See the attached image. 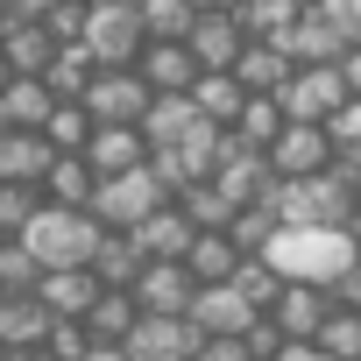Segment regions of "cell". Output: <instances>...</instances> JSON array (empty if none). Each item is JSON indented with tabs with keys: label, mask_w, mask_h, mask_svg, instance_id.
Returning <instances> with one entry per match:
<instances>
[{
	"label": "cell",
	"mask_w": 361,
	"mask_h": 361,
	"mask_svg": "<svg viewBox=\"0 0 361 361\" xmlns=\"http://www.w3.org/2000/svg\"><path fill=\"white\" fill-rule=\"evenodd\" d=\"M199 128H206V114H199L185 92H156L149 114H142V142H149V149H177V142L199 135Z\"/></svg>",
	"instance_id": "16"
},
{
	"label": "cell",
	"mask_w": 361,
	"mask_h": 361,
	"mask_svg": "<svg viewBox=\"0 0 361 361\" xmlns=\"http://www.w3.org/2000/svg\"><path fill=\"white\" fill-rule=\"evenodd\" d=\"M92 347V333L78 326V319H50V333H43V361H78Z\"/></svg>",
	"instance_id": "43"
},
{
	"label": "cell",
	"mask_w": 361,
	"mask_h": 361,
	"mask_svg": "<svg viewBox=\"0 0 361 361\" xmlns=\"http://www.w3.org/2000/svg\"><path fill=\"white\" fill-rule=\"evenodd\" d=\"M149 85H142V71L128 64V71H92V85L78 92V106L92 114V128H142V114H149Z\"/></svg>",
	"instance_id": "7"
},
{
	"label": "cell",
	"mask_w": 361,
	"mask_h": 361,
	"mask_svg": "<svg viewBox=\"0 0 361 361\" xmlns=\"http://www.w3.org/2000/svg\"><path fill=\"white\" fill-rule=\"evenodd\" d=\"M227 283H234V290L248 298V312H269V305H276V290H283V276H276V269H269L262 255H241Z\"/></svg>",
	"instance_id": "37"
},
{
	"label": "cell",
	"mask_w": 361,
	"mask_h": 361,
	"mask_svg": "<svg viewBox=\"0 0 361 361\" xmlns=\"http://www.w3.org/2000/svg\"><path fill=\"white\" fill-rule=\"evenodd\" d=\"M50 142L36 128H0V185H43V170H50Z\"/></svg>",
	"instance_id": "18"
},
{
	"label": "cell",
	"mask_w": 361,
	"mask_h": 361,
	"mask_svg": "<svg viewBox=\"0 0 361 361\" xmlns=\"http://www.w3.org/2000/svg\"><path fill=\"white\" fill-rule=\"evenodd\" d=\"M43 142H50L57 156H78V149L92 142V114H85L78 99H57V106H50V121H43Z\"/></svg>",
	"instance_id": "33"
},
{
	"label": "cell",
	"mask_w": 361,
	"mask_h": 361,
	"mask_svg": "<svg viewBox=\"0 0 361 361\" xmlns=\"http://www.w3.org/2000/svg\"><path fill=\"white\" fill-rule=\"evenodd\" d=\"M36 283H43V262L22 241H0V298H29Z\"/></svg>",
	"instance_id": "39"
},
{
	"label": "cell",
	"mask_w": 361,
	"mask_h": 361,
	"mask_svg": "<svg viewBox=\"0 0 361 361\" xmlns=\"http://www.w3.org/2000/svg\"><path fill=\"white\" fill-rule=\"evenodd\" d=\"M206 185H213L227 206H262V199H269V185H276V170H269V156H262V149L227 142V156L213 163V177H206Z\"/></svg>",
	"instance_id": "8"
},
{
	"label": "cell",
	"mask_w": 361,
	"mask_h": 361,
	"mask_svg": "<svg viewBox=\"0 0 361 361\" xmlns=\"http://www.w3.org/2000/svg\"><path fill=\"white\" fill-rule=\"evenodd\" d=\"M85 269L99 276V290H128V283L142 276V248H135L128 234H99V248H92Z\"/></svg>",
	"instance_id": "28"
},
{
	"label": "cell",
	"mask_w": 361,
	"mask_h": 361,
	"mask_svg": "<svg viewBox=\"0 0 361 361\" xmlns=\"http://www.w3.org/2000/svg\"><path fill=\"white\" fill-rule=\"evenodd\" d=\"M234 262H241V248L227 234H192V248H185V276L192 283H227Z\"/></svg>",
	"instance_id": "29"
},
{
	"label": "cell",
	"mask_w": 361,
	"mask_h": 361,
	"mask_svg": "<svg viewBox=\"0 0 361 361\" xmlns=\"http://www.w3.org/2000/svg\"><path fill=\"white\" fill-rule=\"evenodd\" d=\"M312 15L340 36V50H361V0H319Z\"/></svg>",
	"instance_id": "42"
},
{
	"label": "cell",
	"mask_w": 361,
	"mask_h": 361,
	"mask_svg": "<svg viewBox=\"0 0 361 361\" xmlns=\"http://www.w3.org/2000/svg\"><path fill=\"white\" fill-rule=\"evenodd\" d=\"M135 319H142V312H135V298H128V290H99V298H92V312H85L78 326H85L92 340H128V326H135Z\"/></svg>",
	"instance_id": "34"
},
{
	"label": "cell",
	"mask_w": 361,
	"mask_h": 361,
	"mask_svg": "<svg viewBox=\"0 0 361 361\" xmlns=\"http://www.w3.org/2000/svg\"><path fill=\"white\" fill-rule=\"evenodd\" d=\"M50 57H57V36H50L43 22H15V15H8V29H0V64H8L15 78H43Z\"/></svg>",
	"instance_id": "14"
},
{
	"label": "cell",
	"mask_w": 361,
	"mask_h": 361,
	"mask_svg": "<svg viewBox=\"0 0 361 361\" xmlns=\"http://www.w3.org/2000/svg\"><path fill=\"white\" fill-rule=\"evenodd\" d=\"M135 15H142V36H149V43H185L192 22H199V15H192V0H142Z\"/></svg>",
	"instance_id": "31"
},
{
	"label": "cell",
	"mask_w": 361,
	"mask_h": 361,
	"mask_svg": "<svg viewBox=\"0 0 361 361\" xmlns=\"http://www.w3.org/2000/svg\"><path fill=\"white\" fill-rule=\"evenodd\" d=\"M290 71H298V64H290L276 43H241V57H234V85H241V92H283Z\"/></svg>",
	"instance_id": "24"
},
{
	"label": "cell",
	"mask_w": 361,
	"mask_h": 361,
	"mask_svg": "<svg viewBox=\"0 0 361 361\" xmlns=\"http://www.w3.org/2000/svg\"><path fill=\"white\" fill-rule=\"evenodd\" d=\"M142 15L135 8H106V0H85V29H78V50L99 64V71H128L142 57Z\"/></svg>",
	"instance_id": "5"
},
{
	"label": "cell",
	"mask_w": 361,
	"mask_h": 361,
	"mask_svg": "<svg viewBox=\"0 0 361 361\" xmlns=\"http://www.w3.org/2000/svg\"><path fill=\"white\" fill-rule=\"evenodd\" d=\"M262 156H269V170H276V177H319L340 149H333V135H326V128H312V121H283V135H276Z\"/></svg>",
	"instance_id": "9"
},
{
	"label": "cell",
	"mask_w": 361,
	"mask_h": 361,
	"mask_svg": "<svg viewBox=\"0 0 361 361\" xmlns=\"http://www.w3.org/2000/svg\"><path fill=\"white\" fill-rule=\"evenodd\" d=\"M319 354L326 361H361V312H333L319 326Z\"/></svg>",
	"instance_id": "40"
},
{
	"label": "cell",
	"mask_w": 361,
	"mask_h": 361,
	"mask_svg": "<svg viewBox=\"0 0 361 361\" xmlns=\"http://www.w3.org/2000/svg\"><path fill=\"white\" fill-rule=\"evenodd\" d=\"M290 8H298V15H305V8H319V0H290Z\"/></svg>",
	"instance_id": "54"
},
{
	"label": "cell",
	"mask_w": 361,
	"mask_h": 361,
	"mask_svg": "<svg viewBox=\"0 0 361 361\" xmlns=\"http://www.w3.org/2000/svg\"><path fill=\"white\" fill-rule=\"evenodd\" d=\"M106 8H142V0H106Z\"/></svg>",
	"instance_id": "53"
},
{
	"label": "cell",
	"mask_w": 361,
	"mask_h": 361,
	"mask_svg": "<svg viewBox=\"0 0 361 361\" xmlns=\"http://www.w3.org/2000/svg\"><path fill=\"white\" fill-rule=\"evenodd\" d=\"M347 163H354V177H361V149H347Z\"/></svg>",
	"instance_id": "52"
},
{
	"label": "cell",
	"mask_w": 361,
	"mask_h": 361,
	"mask_svg": "<svg viewBox=\"0 0 361 361\" xmlns=\"http://www.w3.org/2000/svg\"><path fill=\"white\" fill-rule=\"evenodd\" d=\"M241 22L234 15H199L192 22V36H185V50H192V64L199 71H234V57H241Z\"/></svg>",
	"instance_id": "15"
},
{
	"label": "cell",
	"mask_w": 361,
	"mask_h": 361,
	"mask_svg": "<svg viewBox=\"0 0 361 361\" xmlns=\"http://www.w3.org/2000/svg\"><path fill=\"white\" fill-rule=\"evenodd\" d=\"M185 99H192V106H199L213 128H234V114H241V99H248V92L234 85V71H199Z\"/></svg>",
	"instance_id": "26"
},
{
	"label": "cell",
	"mask_w": 361,
	"mask_h": 361,
	"mask_svg": "<svg viewBox=\"0 0 361 361\" xmlns=\"http://www.w3.org/2000/svg\"><path fill=\"white\" fill-rule=\"evenodd\" d=\"M156 206H170V192H163V177L149 170V163H135V170H121V177H99V192H92V220H99V234H135Z\"/></svg>",
	"instance_id": "4"
},
{
	"label": "cell",
	"mask_w": 361,
	"mask_h": 361,
	"mask_svg": "<svg viewBox=\"0 0 361 361\" xmlns=\"http://www.w3.org/2000/svg\"><path fill=\"white\" fill-rule=\"evenodd\" d=\"M326 135H333V149L347 156V149H361V99H347L333 121H326Z\"/></svg>",
	"instance_id": "45"
},
{
	"label": "cell",
	"mask_w": 361,
	"mask_h": 361,
	"mask_svg": "<svg viewBox=\"0 0 361 361\" xmlns=\"http://www.w3.org/2000/svg\"><path fill=\"white\" fill-rule=\"evenodd\" d=\"M15 241H22L43 269H85L92 248H99V220H92V213H71V206H43Z\"/></svg>",
	"instance_id": "3"
},
{
	"label": "cell",
	"mask_w": 361,
	"mask_h": 361,
	"mask_svg": "<svg viewBox=\"0 0 361 361\" xmlns=\"http://www.w3.org/2000/svg\"><path fill=\"white\" fill-rule=\"evenodd\" d=\"M241 0H192V15H234Z\"/></svg>",
	"instance_id": "50"
},
{
	"label": "cell",
	"mask_w": 361,
	"mask_h": 361,
	"mask_svg": "<svg viewBox=\"0 0 361 361\" xmlns=\"http://www.w3.org/2000/svg\"><path fill=\"white\" fill-rule=\"evenodd\" d=\"M78 361H128V354H121V340H92Z\"/></svg>",
	"instance_id": "49"
},
{
	"label": "cell",
	"mask_w": 361,
	"mask_h": 361,
	"mask_svg": "<svg viewBox=\"0 0 361 361\" xmlns=\"http://www.w3.org/2000/svg\"><path fill=\"white\" fill-rule=\"evenodd\" d=\"M227 241H234L241 255H262V248L276 241V213H269V206H234V220H227Z\"/></svg>",
	"instance_id": "38"
},
{
	"label": "cell",
	"mask_w": 361,
	"mask_h": 361,
	"mask_svg": "<svg viewBox=\"0 0 361 361\" xmlns=\"http://www.w3.org/2000/svg\"><path fill=\"white\" fill-rule=\"evenodd\" d=\"M192 361H248V347H241V340H199Z\"/></svg>",
	"instance_id": "46"
},
{
	"label": "cell",
	"mask_w": 361,
	"mask_h": 361,
	"mask_svg": "<svg viewBox=\"0 0 361 361\" xmlns=\"http://www.w3.org/2000/svg\"><path fill=\"white\" fill-rule=\"evenodd\" d=\"M0 8H8V0H0Z\"/></svg>",
	"instance_id": "56"
},
{
	"label": "cell",
	"mask_w": 361,
	"mask_h": 361,
	"mask_svg": "<svg viewBox=\"0 0 361 361\" xmlns=\"http://www.w3.org/2000/svg\"><path fill=\"white\" fill-rule=\"evenodd\" d=\"M192 290H199V283L185 276V262H142V276L128 283L135 312H149V319H185Z\"/></svg>",
	"instance_id": "12"
},
{
	"label": "cell",
	"mask_w": 361,
	"mask_h": 361,
	"mask_svg": "<svg viewBox=\"0 0 361 361\" xmlns=\"http://www.w3.org/2000/svg\"><path fill=\"white\" fill-rule=\"evenodd\" d=\"M92 57L78 50V43H57V57H50V71H43V85H50V99H78L85 85H92Z\"/></svg>",
	"instance_id": "32"
},
{
	"label": "cell",
	"mask_w": 361,
	"mask_h": 361,
	"mask_svg": "<svg viewBox=\"0 0 361 361\" xmlns=\"http://www.w3.org/2000/svg\"><path fill=\"white\" fill-rule=\"evenodd\" d=\"M326 298H333V312H361V255H354V262L326 283Z\"/></svg>",
	"instance_id": "44"
},
{
	"label": "cell",
	"mask_w": 361,
	"mask_h": 361,
	"mask_svg": "<svg viewBox=\"0 0 361 361\" xmlns=\"http://www.w3.org/2000/svg\"><path fill=\"white\" fill-rule=\"evenodd\" d=\"M192 234H199V227H192L185 213H177V206H156V213H149V220H142V227H135L128 241L142 248V262H185Z\"/></svg>",
	"instance_id": "17"
},
{
	"label": "cell",
	"mask_w": 361,
	"mask_h": 361,
	"mask_svg": "<svg viewBox=\"0 0 361 361\" xmlns=\"http://www.w3.org/2000/svg\"><path fill=\"white\" fill-rule=\"evenodd\" d=\"M354 199H361V177L347 156H333L319 177H276L262 206L276 213V227H340L354 213Z\"/></svg>",
	"instance_id": "1"
},
{
	"label": "cell",
	"mask_w": 361,
	"mask_h": 361,
	"mask_svg": "<svg viewBox=\"0 0 361 361\" xmlns=\"http://www.w3.org/2000/svg\"><path fill=\"white\" fill-rule=\"evenodd\" d=\"M241 149H269L276 135H283V106H276V92H248L241 99V114H234V128H227Z\"/></svg>",
	"instance_id": "27"
},
{
	"label": "cell",
	"mask_w": 361,
	"mask_h": 361,
	"mask_svg": "<svg viewBox=\"0 0 361 361\" xmlns=\"http://www.w3.org/2000/svg\"><path fill=\"white\" fill-rule=\"evenodd\" d=\"M269 319H276V333H283V340H319V326L333 319V298H326V290H312V283H283V290H276V305H269Z\"/></svg>",
	"instance_id": "13"
},
{
	"label": "cell",
	"mask_w": 361,
	"mask_h": 361,
	"mask_svg": "<svg viewBox=\"0 0 361 361\" xmlns=\"http://www.w3.org/2000/svg\"><path fill=\"white\" fill-rule=\"evenodd\" d=\"M0 361H43V347H0Z\"/></svg>",
	"instance_id": "51"
},
{
	"label": "cell",
	"mask_w": 361,
	"mask_h": 361,
	"mask_svg": "<svg viewBox=\"0 0 361 361\" xmlns=\"http://www.w3.org/2000/svg\"><path fill=\"white\" fill-rule=\"evenodd\" d=\"M78 156L92 163V177H121V170L149 163V142H142V128H92V142Z\"/></svg>",
	"instance_id": "20"
},
{
	"label": "cell",
	"mask_w": 361,
	"mask_h": 361,
	"mask_svg": "<svg viewBox=\"0 0 361 361\" xmlns=\"http://www.w3.org/2000/svg\"><path fill=\"white\" fill-rule=\"evenodd\" d=\"M170 206L185 213V220H192L199 234H227V220H234V206H227V199H220L213 185H185V192H177Z\"/></svg>",
	"instance_id": "36"
},
{
	"label": "cell",
	"mask_w": 361,
	"mask_h": 361,
	"mask_svg": "<svg viewBox=\"0 0 361 361\" xmlns=\"http://www.w3.org/2000/svg\"><path fill=\"white\" fill-rule=\"evenodd\" d=\"M276 50H283L290 64H340V36H333V29H326L312 8H305V15H298V22L276 36Z\"/></svg>",
	"instance_id": "23"
},
{
	"label": "cell",
	"mask_w": 361,
	"mask_h": 361,
	"mask_svg": "<svg viewBox=\"0 0 361 361\" xmlns=\"http://www.w3.org/2000/svg\"><path fill=\"white\" fill-rule=\"evenodd\" d=\"M50 85L43 78H8L0 85V128H36L43 135V121H50Z\"/></svg>",
	"instance_id": "25"
},
{
	"label": "cell",
	"mask_w": 361,
	"mask_h": 361,
	"mask_svg": "<svg viewBox=\"0 0 361 361\" xmlns=\"http://www.w3.org/2000/svg\"><path fill=\"white\" fill-rule=\"evenodd\" d=\"M92 298H99V276L92 269H43V283H36V305L50 319H85Z\"/></svg>",
	"instance_id": "19"
},
{
	"label": "cell",
	"mask_w": 361,
	"mask_h": 361,
	"mask_svg": "<svg viewBox=\"0 0 361 361\" xmlns=\"http://www.w3.org/2000/svg\"><path fill=\"white\" fill-rule=\"evenodd\" d=\"M347 99H354V92H347L340 64H298V71L283 78V92H276L283 121H312V128H326V121H333Z\"/></svg>",
	"instance_id": "6"
},
{
	"label": "cell",
	"mask_w": 361,
	"mask_h": 361,
	"mask_svg": "<svg viewBox=\"0 0 361 361\" xmlns=\"http://www.w3.org/2000/svg\"><path fill=\"white\" fill-rule=\"evenodd\" d=\"M36 213H43V192L36 185H0V241H15Z\"/></svg>",
	"instance_id": "41"
},
{
	"label": "cell",
	"mask_w": 361,
	"mask_h": 361,
	"mask_svg": "<svg viewBox=\"0 0 361 361\" xmlns=\"http://www.w3.org/2000/svg\"><path fill=\"white\" fill-rule=\"evenodd\" d=\"M354 255H361V248H354L347 227H276V241L262 248V262H269L283 283H312V290H326Z\"/></svg>",
	"instance_id": "2"
},
{
	"label": "cell",
	"mask_w": 361,
	"mask_h": 361,
	"mask_svg": "<svg viewBox=\"0 0 361 361\" xmlns=\"http://www.w3.org/2000/svg\"><path fill=\"white\" fill-rule=\"evenodd\" d=\"M340 78H347V92L361 99V50H340Z\"/></svg>",
	"instance_id": "48"
},
{
	"label": "cell",
	"mask_w": 361,
	"mask_h": 361,
	"mask_svg": "<svg viewBox=\"0 0 361 361\" xmlns=\"http://www.w3.org/2000/svg\"><path fill=\"white\" fill-rule=\"evenodd\" d=\"M36 192H43V206H71V213H85L92 192H99V177H92L85 156H50V170H43Z\"/></svg>",
	"instance_id": "21"
},
{
	"label": "cell",
	"mask_w": 361,
	"mask_h": 361,
	"mask_svg": "<svg viewBox=\"0 0 361 361\" xmlns=\"http://www.w3.org/2000/svg\"><path fill=\"white\" fill-rule=\"evenodd\" d=\"M43 333H50V312L36 305V290L0 298V347H43Z\"/></svg>",
	"instance_id": "30"
},
{
	"label": "cell",
	"mask_w": 361,
	"mask_h": 361,
	"mask_svg": "<svg viewBox=\"0 0 361 361\" xmlns=\"http://www.w3.org/2000/svg\"><path fill=\"white\" fill-rule=\"evenodd\" d=\"M185 319L199 326V340H241L255 312H248V298H241L234 283H199L192 305H185Z\"/></svg>",
	"instance_id": "11"
},
{
	"label": "cell",
	"mask_w": 361,
	"mask_h": 361,
	"mask_svg": "<svg viewBox=\"0 0 361 361\" xmlns=\"http://www.w3.org/2000/svg\"><path fill=\"white\" fill-rule=\"evenodd\" d=\"M234 22H241V36H248V43H276V36L298 22V8H290V0H241Z\"/></svg>",
	"instance_id": "35"
},
{
	"label": "cell",
	"mask_w": 361,
	"mask_h": 361,
	"mask_svg": "<svg viewBox=\"0 0 361 361\" xmlns=\"http://www.w3.org/2000/svg\"><path fill=\"white\" fill-rule=\"evenodd\" d=\"M135 71H142V85H149V92H192V78H199V64H192V50H185V43H142Z\"/></svg>",
	"instance_id": "22"
},
{
	"label": "cell",
	"mask_w": 361,
	"mask_h": 361,
	"mask_svg": "<svg viewBox=\"0 0 361 361\" xmlns=\"http://www.w3.org/2000/svg\"><path fill=\"white\" fill-rule=\"evenodd\" d=\"M276 361H326V354H319V340H283Z\"/></svg>",
	"instance_id": "47"
},
{
	"label": "cell",
	"mask_w": 361,
	"mask_h": 361,
	"mask_svg": "<svg viewBox=\"0 0 361 361\" xmlns=\"http://www.w3.org/2000/svg\"><path fill=\"white\" fill-rule=\"evenodd\" d=\"M8 78H15V71H8V64H0V85H8Z\"/></svg>",
	"instance_id": "55"
},
{
	"label": "cell",
	"mask_w": 361,
	"mask_h": 361,
	"mask_svg": "<svg viewBox=\"0 0 361 361\" xmlns=\"http://www.w3.org/2000/svg\"><path fill=\"white\" fill-rule=\"evenodd\" d=\"M121 354L128 361H192L199 354V326L192 319H135L128 326V340H121Z\"/></svg>",
	"instance_id": "10"
}]
</instances>
